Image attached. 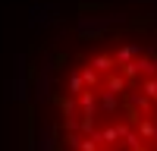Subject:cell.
I'll return each instance as SVG.
<instances>
[{
    "label": "cell",
    "instance_id": "obj_1",
    "mask_svg": "<svg viewBox=\"0 0 157 151\" xmlns=\"http://www.w3.org/2000/svg\"><path fill=\"white\" fill-rule=\"evenodd\" d=\"M38 151H57V135L50 126H44L41 135H38Z\"/></svg>",
    "mask_w": 157,
    "mask_h": 151
},
{
    "label": "cell",
    "instance_id": "obj_2",
    "mask_svg": "<svg viewBox=\"0 0 157 151\" xmlns=\"http://www.w3.org/2000/svg\"><path fill=\"white\" fill-rule=\"evenodd\" d=\"M113 66H116V60L110 54H98L94 60H91V69H94V72H110Z\"/></svg>",
    "mask_w": 157,
    "mask_h": 151
},
{
    "label": "cell",
    "instance_id": "obj_3",
    "mask_svg": "<svg viewBox=\"0 0 157 151\" xmlns=\"http://www.w3.org/2000/svg\"><path fill=\"white\" fill-rule=\"evenodd\" d=\"M82 82H85V88H88V91H94L101 79H98V72L91 69V66H85V69H82Z\"/></svg>",
    "mask_w": 157,
    "mask_h": 151
},
{
    "label": "cell",
    "instance_id": "obj_4",
    "mask_svg": "<svg viewBox=\"0 0 157 151\" xmlns=\"http://www.w3.org/2000/svg\"><path fill=\"white\" fill-rule=\"evenodd\" d=\"M123 88H126V79H123V76H110V79H107V91H110V95H120Z\"/></svg>",
    "mask_w": 157,
    "mask_h": 151
}]
</instances>
